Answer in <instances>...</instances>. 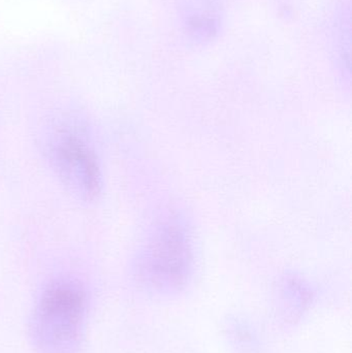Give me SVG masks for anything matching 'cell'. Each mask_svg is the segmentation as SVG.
<instances>
[{
	"label": "cell",
	"instance_id": "1",
	"mask_svg": "<svg viewBox=\"0 0 352 353\" xmlns=\"http://www.w3.org/2000/svg\"><path fill=\"white\" fill-rule=\"evenodd\" d=\"M87 313L79 282L59 279L47 286L35 310L34 337L43 353H70L78 346Z\"/></svg>",
	"mask_w": 352,
	"mask_h": 353
},
{
	"label": "cell",
	"instance_id": "2",
	"mask_svg": "<svg viewBox=\"0 0 352 353\" xmlns=\"http://www.w3.org/2000/svg\"><path fill=\"white\" fill-rule=\"evenodd\" d=\"M47 153L54 173L68 192L88 203L99 199L103 188L101 161L81 130L68 126L54 132Z\"/></svg>",
	"mask_w": 352,
	"mask_h": 353
},
{
	"label": "cell",
	"instance_id": "3",
	"mask_svg": "<svg viewBox=\"0 0 352 353\" xmlns=\"http://www.w3.org/2000/svg\"><path fill=\"white\" fill-rule=\"evenodd\" d=\"M146 255V277L153 283L178 285L187 275L190 251L185 234L177 225H167L154 239Z\"/></svg>",
	"mask_w": 352,
	"mask_h": 353
}]
</instances>
